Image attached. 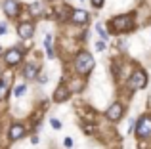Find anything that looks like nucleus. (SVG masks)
I'll use <instances>...</instances> for the list:
<instances>
[{
	"label": "nucleus",
	"instance_id": "nucleus-4",
	"mask_svg": "<svg viewBox=\"0 0 151 149\" xmlns=\"http://www.w3.org/2000/svg\"><path fill=\"white\" fill-rule=\"evenodd\" d=\"M136 136L138 138H149L151 136V115H142L136 122Z\"/></svg>",
	"mask_w": 151,
	"mask_h": 149
},
{
	"label": "nucleus",
	"instance_id": "nucleus-16",
	"mask_svg": "<svg viewBox=\"0 0 151 149\" xmlns=\"http://www.w3.org/2000/svg\"><path fill=\"white\" fill-rule=\"evenodd\" d=\"M31 14H35V15H40V14H42V4H40V2H35V4H31Z\"/></svg>",
	"mask_w": 151,
	"mask_h": 149
},
{
	"label": "nucleus",
	"instance_id": "nucleus-10",
	"mask_svg": "<svg viewBox=\"0 0 151 149\" xmlns=\"http://www.w3.org/2000/svg\"><path fill=\"white\" fill-rule=\"evenodd\" d=\"M10 142H17V140H21L23 136H25V126L23 124H12L10 128Z\"/></svg>",
	"mask_w": 151,
	"mask_h": 149
},
{
	"label": "nucleus",
	"instance_id": "nucleus-3",
	"mask_svg": "<svg viewBox=\"0 0 151 149\" xmlns=\"http://www.w3.org/2000/svg\"><path fill=\"white\" fill-rule=\"evenodd\" d=\"M128 88L130 90H142L145 88V84H147V74H145V71H142V69H136V71L132 73V77L128 78Z\"/></svg>",
	"mask_w": 151,
	"mask_h": 149
},
{
	"label": "nucleus",
	"instance_id": "nucleus-25",
	"mask_svg": "<svg viewBox=\"0 0 151 149\" xmlns=\"http://www.w3.org/2000/svg\"><path fill=\"white\" fill-rule=\"evenodd\" d=\"M0 57H2V48H0Z\"/></svg>",
	"mask_w": 151,
	"mask_h": 149
},
{
	"label": "nucleus",
	"instance_id": "nucleus-11",
	"mask_svg": "<svg viewBox=\"0 0 151 149\" xmlns=\"http://www.w3.org/2000/svg\"><path fill=\"white\" fill-rule=\"evenodd\" d=\"M38 65L37 63H27L25 69H23V77L27 78V80H35V78L38 77Z\"/></svg>",
	"mask_w": 151,
	"mask_h": 149
},
{
	"label": "nucleus",
	"instance_id": "nucleus-7",
	"mask_svg": "<svg viewBox=\"0 0 151 149\" xmlns=\"http://www.w3.org/2000/svg\"><path fill=\"white\" fill-rule=\"evenodd\" d=\"M122 113H124V107H122V103H113L109 105V109H107V119L111 120V122H117V120H121Z\"/></svg>",
	"mask_w": 151,
	"mask_h": 149
},
{
	"label": "nucleus",
	"instance_id": "nucleus-23",
	"mask_svg": "<svg viewBox=\"0 0 151 149\" xmlns=\"http://www.w3.org/2000/svg\"><path fill=\"white\" fill-rule=\"evenodd\" d=\"M4 33H6V25H0V37H2Z\"/></svg>",
	"mask_w": 151,
	"mask_h": 149
},
{
	"label": "nucleus",
	"instance_id": "nucleus-8",
	"mask_svg": "<svg viewBox=\"0 0 151 149\" xmlns=\"http://www.w3.org/2000/svg\"><path fill=\"white\" fill-rule=\"evenodd\" d=\"M2 8H4V11H6L8 17H15V15L19 14V2L17 0H4Z\"/></svg>",
	"mask_w": 151,
	"mask_h": 149
},
{
	"label": "nucleus",
	"instance_id": "nucleus-20",
	"mask_svg": "<svg viewBox=\"0 0 151 149\" xmlns=\"http://www.w3.org/2000/svg\"><path fill=\"white\" fill-rule=\"evenodd\" d=\"M65 147H73V140L71 138H65Z\"/></svg>",
	"mask_w": 151,
	"mask_h": 149
},
{
	"label": "nucleus",
	"instance_id": "nucleus-12",
	"mask_svg": "<svg viewBox=\"0 0 151 149\" xmlns=\"http://www.w3.org/2000/svg\"><path fill=\"white\" fill-rule=\"evenodd\" d=\"M10 74H2L0 77V100H4V97L8 96V92H10Z\"/></svg>",
	"mask_w": 151,
	"mask_h": 149
},
{
	"label": "nucleus",
	"instance_id": "nucleus-9",
	"mask_svg": "<svg viewBox=\"0 0 151 149\" xmlns=\"http://www.w3.org/2000/svg\"><path fill=\"white\" fill-rule=\"evenodd\" d=\"M88 19H90V15L84 10H73L71 11V21L77 23V25H84V23H88Z\"/></svg>",
	"mask_w": 151,
	"mask_h": 149
},
{
	"label": "nucleus",
	"instance_id": "nucleus-19",
	"mask_svg": "<svg viewBox=\"0 0 151 149\" xmlns=\"http://www.w3.org/2000/svg\"><path fill=\"white\" fill-rule=\"evenodd\" d=\"M103 2H105V0H92V4H94L96 8H101V6H103Z\"/></svg>",
	"mask_w": 151,
	"mask_h": 149
},
{
	"label": "nucleus",
	"instance_id": "nucleus-14",
	"mask_svg": "<svg viewBox=\"0 0 151 149\" xmlns=\"http://www.w3.org/2000/svg\"><path fill=\"white\" fill-rule=\"evenodd\" d=\"M44 48H46L48 57H54V50H52V34H46L44 37Z\"/></svg>",
	"mask_w": 151,
	"mask_h": 149
},
{
	"label": "nucleus",
	"instance_id": "nucleus-17",
	"mask_svg": "<svg viewBox=\"0 0 151 149\" xmlns=\"http://www.w3.org/2000/svg\"><path fill=\"white\" fill-rule=\"evenodd\" d=\"M96 29H98V33L101 34V40H107V38H109V34L105 33V29H103V25H101V23H96Z\"/></svg>",
	"mask_w": 151,
	"mask_h": 149
},
{
	"label": "nucleus",
	"instance_id": "nucleus-18",
	"mask_svg": "<svg viewBox=\"0 0 151 149\" xmlns=\"http://www.w3.org/2000/svg\"><path fill=\"white\" fill-rule=\"evenodd\" d=\"M50 124L55 128V130H59V128H61V122H59L58 119H52V120H50Z\"/></svg>",
	"mask_w": 151,
	"mask_h": 149
},
{
	"label": "nucleus",
	"instance_id": "nucleus-21",
	"mask_svg": "<svg viewBox=\"0 0 151 149\" xmlns=\"http://www.w3.org/2000/svg\"><path fill=\"white\" fill-rule=\"evenodd\" d=\"M119 46H121V48H126V46H128V42H126V40H119Z\"/></svg>",
	"mask_w": 151,
	"mask_h": 149
},
{
	"label": "nucleus",
	"instance_id": "nucleus-6",
	"mask_svg": "<svg viewBox=\"0 0 151 149\" xmlns=\"http://www.w3.org/2000/svg\"><path fill=\"white\" fill-rule=\"evenodd\" d=\"M35 33V23L33 21H21L17 25V34L23 38V40H27V38H31Z\"/></svg>",
	"mask_w": 151,
	"mask_h": 149
},
{
	"label": "nucleus",
	"instance_id": "nucleus-2",
	"mask_svg": "<svg viewBox=\"0 0 151 149\" xmlns=\"http://www.w3.org/2000/svg\"><path fill=\"white\" fill-rule=\"evenodd\" d=\"M111 29L117 33H126V31L134 29V15L126 14V15H117L111 19Z\"/></svg>",
	"mask_w": 151,
	"mask_h": 149
},
{
	"label": "nucleus",
	"instance_id": "nucleus-1",
	"mask_svg": "<svg viewBox=\"0 0 151 149\" xmlns=\"http://www.w3.org/2000/svg\"><path fill=\"white\" fill-rule=\"evenodd\" d=\"M94 57L90 56L88 52H78L77 57H75V69H77L78 74H88L94 69Z\"/></svg>",
	"mask_w": 151,
	"mask_h": 149
},
{
	"label": "nucleus",
	"instance_id": "nucleus-15",
	"mask_svg": "<svg viewBox=\"0 0 151 149\" xmlns=\"http://www.w3.org/2000/svg\"><path fill=\"white\" fill-rule=\"evenodd\" d=\"M25 92H27V86L25 84H19V86H15V88H14V96L15 97H21Z\"/></svg>",
	"mask_w": 151,
	"mask_h": 149
},
{
	"label": "nucleus",
	"instance_id": "nucleus-5",
	"mask_svg": "<svg viewBox=\"0 0 151 149\" xmlns=\"http://www.w3.org/2000/svg\"><path fill=\"white\" fill-rule=\"evenodd\" d=\"M23 59V50L21 48H10L6 54H4V61H6L8 67H15L19 65Z\"/></svg>",
	"mask_w": 151,
	"mask_h": 149
},
{
	"label": "nucleus",
	"instance_id": "nucleus-13",
	"mask_svg": "<svg viewBox=\"0 0 151 149\" xmlns=\"http://www.w3.org/2000/svg\"><path fill=\"white\" fill-rule=\"evenodd\" d=\"M67 97H69V88L61 84L58 90H55V94H54V100H55V101H65Z\"/></svg>",
	"mask_w": 151,
	"mask_h": 149
},
{
	"label": "nucleus",
	"instance_id": "nucleus-22",
	"mask_svg": "<svg viewBox=\"0 0 151 149\" xmlns=\"http://www.w3.org/2000/svg\"><path fill=\"white\" fill-rule=\"evenodd\" d=\"M96 48H98V50H100V52H101V50L105 48V46H103V42H98V44H96Z\"/></svg>",
	"mask_w": 151,
	"mask_h": 149
},
{
	"label": "nucleus",
	"instance_id": "nucleus-24",
	"mask_svg": "<svg viewBox=\"0 0 151 149\" xmlns=\"http://www.w3.org/2000/svg\"><path fill=\"white\" fill-rule=\"evenodd\" d=\"M48 82V77H40V84H46Z\"/></svg>",
	"mask_w": 151,
	"mask_h": 149
}]
</instances>
